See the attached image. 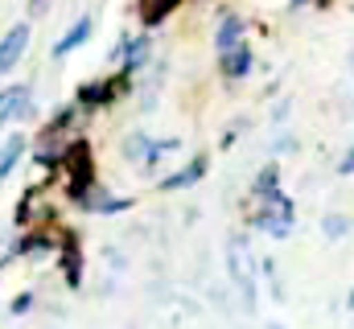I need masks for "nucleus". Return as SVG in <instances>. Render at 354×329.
I'll return each instance as SVG.
<instances>
[{
	"mask_svg": "<svg viewBox=\"0 0 354 329\" xmlns=\"http://www.w3.org/2000/svg\"><path fill=\"white\" fill-rule=\"evenodd\" d=\"M206 169H210V161L206 157H194V161H185L177 173H165L157 185L165 189V194H177V189H189V185H198L202 177H206Z\"/></svg>",
	"mask_w": 354,
	"mask_h": 329,
	"instance_id": "nucleus-7",
	"label": "nucleus"
},
{
	"mask_svg": "<svg viewBox=\"0 0 354 329\" xmlns=\"http://www.w3.org/2000/svg\"><path fill=\"white\" fill-rule=\"evenodd\" d=\"M29 37H33L29 21H17V25L4 29V37H0V75H8V70L21 66V58H25V50H29Z\"/></svg>",
	"mask_w": 354,
	"mask_h": 329,
	"instance_id": "nucleus-4",
	"label": "nucleus"
},
{
	"mask_svg": "<svg viewBox=\"0 0 354 329\" xmlns=\"http://www.w3.org/2000/svg\"><path fill=\"white\" fill-rule=\"evenodd\" d=\"M91 29H95V25H91V17H79V21H75V25H71V29H66V33L54 41V58L62 62L66 54H75V50H79V46L91 37Z\"/></svg>",
	"mask_w": 354,
	"mask_h": 329,
	"instance_id": "nucleus-8",
	"label": "nucleus"
},
{
	"mask_svg": "<svg viewBox=\"0 0 354 329\" xmlns=\"http://www.w3.org/2000/svg\"><path fill=\"white\" fill-rule=\"evenodd\" d=\"M227 267H231L235 284L243 288V297H248V305H252V301H256V280H252V259H248V243H243V239H231Z\"/></svg>",
	"mask_w": 354,
	"mask_h": 329,
	"instance_id": "nucleus-5",
	"label": "nucleus"
},
{
	"mask_svg": "<svg viewBox=\"0 0 354 329\" xmlns=\"http://www.w3.org/2000/svg\"><path fill=\"white\" fill-rule=\"evenodd\" d=\"M346 231H351V218H346V214H326V218H322V235H326V239H342Z\"/></svg>",
	"mask_w": 354,
	"mask_h": 329,
	"instance_id": "nucleus-17",
	"label": "nucleus"
},
{
	"mask_svg": "<svg viewBox=\"0 0 354 329\" xmlns=\"http://www.w3.org/2000/svg\"><path fill=\"white\" fill-rule=\"evenodd\" d=\"M268 329H280V326H268Z\"/></svg>",
	"mask_w": 354,
	"mask_h": 329,
	"instance_id": "nucleus-22",
	"label": "nucleus"
},
{
	"mask_svg": "<svg viewBox=\"0 0 354 329\" xmlns=\"http://www.w3.org/2000/svg\"><path fill=\"white\" fill-rule=\"evenodd\" d=\"M128 70L124 75H115V79H107V82H87V86H79V103L83 107H103V103H111L115 95H124L128 91Z\"/></svg>",
	"mask_w": 354,
	"mask_h": 329,
	"instance_id": "nucleus-6",
	"label": "nucleus"
},
{
	"mask_svg": "<svg viewBox=\"0 0 354 329\" xmlns=\"http://www.w3.org/2000/svg\"><path fill=\"white\" fill-rule=\"evenodd\" d=\"M50 247H54V239L37 231V235H29L25 243L17 247V251H21V255H29V259H46V255H50Z\"/></svg>",
	"mask_w": 354,
	"mask_h": 329,
	"instance_id": "nucleus-16",
	"label": "nucleus"
},
{
	"mask_svg": "<svg viewBox=\"0 0 354 329\" xmlns=\"http://www.w3.org/2000/svg\"><path fill=\"white\" fill-rule=\"evenodd\" d=\"M33 111H37V103H33L29 82L0 86V128H4V124H17V120H29Z\"/></svg>",
	"mask_w": 354,
	"mask_h": 329,
	"instance_id": "nucleus-3",
	"label": "nucleus"
},
{
	"mask_svg": "<svg viewBox=\"0 0 354 329\" xmlns=\"http://www.w3.org/2000/svg\"><path fill=\"white\" fill-rule=\"evenodd\" d=\"M0 267H4V263H0Z\"/></svg>",
	"mask_w": 354,
	"mask_h": 329,
	"instance_id": "nucleus-23",
	"label": "nucleus"
},
{
	"mask_svg": "<svg viewBox=\"0 0 354 329\" xmlns=\"http://www.w3.org/2000/svg\"><path fill=\"white\" fill-rule=\"evenodd\" d=\"M174 8H177V0H145V4H140V21L153 29V25H161Z\"/></svg>",
	"mask_w": 354,
	"mask_h": 329,
	"instance_id": "nucleus-15",
	"label": "nucleus"
},
{
	"mask_svg": "<svg viewBox=\"0 0 354 329\" xmlns=\"http://www.w3.org/2000/svg\"><path fill=\"white\" fill-rule=\"evenodd\" d=\"M252 189H256L260 198H264V194H276V164H268V169L256 173V185H252Z\"/></svg>",
	"mask_w": 354,
	"mask_h": 329,
	"instance_id": "nucleus-18",
	"label": "nucleus"
},
{
	"mask_svg": "<svg viewBox=\"0 0 354 329\" xmlns=\"http://www.w3.org/2000/svg\"><path fill=\"white\" fill-rule=\"evenodd\" d=\"M218 66H223V75L227 79H243L248 70H252V50L239 41V46H231V50H223V58H218Z\"/></svg>",
	"mask_w": 354,
	"mask_h": 329,
	"instance_id": "nucleus-9",
	"label": "nucleus"
},
{
	"mask_svg": "<svg viewBox=\"0 0 354 329\" xmlns=\"http://www.w3.org/2000/svg\"><path fill=\"white\" fill-rule=\"evenodd\" d=\"M292 202L276 189V194H264V206H260V214H256V227L268 231L272 239H284L288 231H292Z\"/></svg>",
	"mask_w": 354,
	"mask_h": 329,
	"instance_id": "nucleus-2",
	"label": "nucleus"
},
{
	"mask_svg": "<svg viewBox=\"0 0 354 329\" xmlns=\"http://www.w3.org/2000/svg\"><path fill=\"white\" fill-rule=\"evenodd\" d=\"M33 309V292H21L17 301H12V313H29Z\"/></svg>",
	"mask_w": 354,
	"mask_h": 329,
	"instance_id": "nucleus-20",
	"label": "nucleus"
},
{
	"mask_svg": "<svg viewBox=\"0 0 354 329\" xmlns=\"http://www.w3.org/2000/svg\"><path fill=\"white\" fill-rule=\"evenodd\" d=\"M338 173H342V177H351L354 173V149H346V157L338 161Z\"/></svg>",
	"mask_w": 354,
	"mask_h": 329,
	"instance_id": "nucleus-21",
	"label": "nucleus"
},
{
	"mask_svg": "<svg viewBox=\"0 0 354 329\" xmlns=\"http://www.w3.org/2000/svg\"><path fill=\"white\" fill-rule=\"evenodd\" d=\"M62 272H66V288H83V251H79V243H75V239L66 243Z\"/></svg>",
	"mask_w": 354,
	"mask_h": 329,
	"instance_id": "nucleus-11",
	"label": "nucleus"
},
{
	"mask_svg": "<svg viewBox=\"0 0 354 329\" xmlns=\"http://www.w3.org/2000/svg\"><path fill=\"white\" fill-rule=\"evenodd\" d=\"M239 41H243V21H239V17H223L218 29H214V50L223 54V50H231V46H239Z\"/></svg>",
	"mask_w": 354,
	"mask_h": 329,
	"instance_id": "nucleus-10",
	"label": "nucleus"
},
{
	"mask_svg": "<svg viewBox=\"0 0 354 329\" xmlns=\"http://www.w3.org/2000/svg\"><path fill=\"white\" fill-rule=\"evenodd\" d=\"M21 157H25V136H21V132H12V136L4 140V149H0V181L17 169V161H21Z\"/></svg>",
	"mask_w": 354,
	"mask_h": 329,
	"instance_id": "nucleus-12",
	"label": "nucleus"
},
{
	"mask_svg": "<svg viewBox=\"0 0 354 329\" xmlns=\"http://www.w3.org/2000/svg\"><path fill=\"white\" fill-rule=\"evenodd\" d=\"M25 8H29V21H41V17H50V8H54V0H29Z\"/></svg>",
	"mask_w": 354,
	"mask_h": 329,
	"instance_id": "nucleus-19",
	"label": "nucleus"
},
{
	"mask_svg": "<svg viewBox=\"0 0 354 329\" xmlns=\"http://www.w3.org/2000/svg\"><path fill=\"white\" fill-rule=\"evenodd\" d=\"M62 164H66V185H71V198L87 206V189L95 185L91 144H87V140H75V144H66V153H62Z\"/></svg>",
	"mask_w": 354,
	"mask_h": 329,
	"instance_id": "nucleus-1",
	"label": "nucleus"
},
{
	"mask_svg": "<svg viewBox=\"0 0 354 329\" xmlns=\"http://www.w3.org/2000/svg\"><path fill=\"white\" fill-rule=\"evenodd\" d=\"M149 54H153V41H149V37L128 41V46H124V70H128V75H136V70L149 62Z\"/></svg>",
	"mask_w": 354,
	"mask_h": 329,
	"instance_id": "nucleus-13",
	"label": "nucleus"
},
{
	"mask_svg": "<svg viewBox=\"0 0 354 329\" xmlns=\"http://www.w3.org/2000/svg\"><path fill=\"white\" fill-rule=\"evenodd\" d=\"M149 149H153V140H149L145 132H132V136H124V144H120L124 161H132V164H145V161H149Z\"/></svg>",
	"mask_w": 354,
	"mask_h": 329,
	"instance_id": "nucleus-14",
	"label": "nucleus"
}]
</instances>
